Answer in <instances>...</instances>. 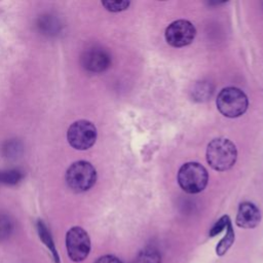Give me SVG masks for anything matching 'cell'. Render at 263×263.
Returning a JSON list of instances; mask_svg holds the SVG:
<instances>
[{
    "mask_svg": "<svg viewBox=\"0 0 263 263\" xmlns=\"http://www.w3.org/2000/svg\"><path fill=\"white\" fill-rule=\"evenodd\" d=\"M235 145L226 138L214 139L206 148L208 163L216 171L223 172L231 168L236 161Z\"/></svg>",
    "mask_w": 263,
    "mask_h": 263,
    "instance_id": "cell-1",
    "label": "cell"
},
{
    "mask_svg": "<svg viewBox=\"0 0 263 263\" xmlns=\"http://www.w3.org/2000/svg\"><path fill=\"white\" fill-rule=\"evenodd\" d=\"M65 179L68 187L74 192H85L95 185L97 171L90 162L78 160L68 167Z\"/></svg>",
    "mask_w": 263,
    "mask_h": 263,
    "instance_id": "cell-2",
    "label": "cell"
},
{
    "mask_svg": "<svg viewBox=\"0 0 263 263\" xmlns=\"http://www.w3.org/2000/svg\"><path fill=\"white\" fill-rule=\"evenodd\" d=\"M209 180L208 171L198 162H187L183 164L178 173V183L187 193H198L202 191Z\"/></svg>",
    "mask_w": 263,
    "mask_h": 263,
    "instance_id": "cell-3",
    "label": "cell"
},
{
    "mask_svg": "<svg viewBox=\"0 0 263 263\" xmlns=\"http://www.w3.org/2000/svg\"><path fill=\"white\" fill-rule=\"evenodd\" d=\"M216 104L221 114L226 117L234 118L246 112L248 108V98L239 88L230 86L220 91Z\"/></svg>",
    "mask_w": 263,
    "mask_h": 263,
    "instance_id": "cell-4",
    "label": "cell"
},
{
    "mask_svg": "<svg viewBox=\"0 0 263 263\" xmlns=\"http://www.w3.org/2000/svg\"><path fill=\"white\" fill-rule=\"evenodd\" d=\"M69 144L77 150H87L97 140V128L88 120L80 119L73 122L67 130Z\"/></svg>",
    "mask_w": 263,
    "mask_h": 263,
    "instance_id": "cell-5",
    "label": "cell"
},
{
    "mask_svg": "<svg viewBox=\"0 0 263 263\" xmlns=\"http://www.w3.org/2000/svg\"><path fill=\"white\" fill-rule=\"evenodd\" d=\"M66 248L72 261H83L90 252V238L87 232L79 226L70 228L66 234Z\"/></svg>",
    "mask_w": 263,
    "mask_h": 263,
    "instance_id": "cell-6",
    "label": "cell"
},
{
    "mask_svg": "<svg viewBox=\"0 0 263 263\" xmlns=\"http://www.w3.org/2000/svg\"><path fill=\"white\" fill-rule=\"evenodd\" d=\"M196 34L194 26L185 20L173 22L165 30L166 42L174 47H183L190 44Z\"/></svg>",
    "mask_w": 263,
    "mask_h": 263,
    "instance_id": "cell-7",
    "label": "cell"
},
{
    "mask_svg": "<svg viewBox=\"0 0 263 263\" xmlns=\"http://www.w3.org/2000/svg\"><path fill=\"white\" fill-rule=\"evenodd\" d=\"M110 55L102 48H90L83 52L81 64L89 72L100 73L105 71L110 65Z\"/></svg>",
    "mask_w": 263,
    "mask_h": 263,
    "instance_id": "cell-8",
    "label": "cell"
},
{
    "mask_svg": "<svg viewBox=\"0 0 263 263\" xmlns=\"http://www.w3.org/2000/svg\"><path fill=\"white\" fill-rule=\"evenodd\" d=\"M261 221V213L259 209L252 202L245 201L238 206L236 215V225L241 228H255Z\"/></svg>",
    "mask_w": 263,
    "mask_h": 263,
    "instance_id": "cell-9",
    "label": "cell"
},
{
    "mask_svg": "<svg viewBox=\"0 0 263 263\" xmlns=\"http://www.w3.org/2000/svg\"><path fill=\"white\" fill-rule=\"evenodd\" d=\"M37 230H38V233H39V237L40 239L44 242V245L47 247V249L50 251L51 255H52V258L54 260L55 263H60V258H59V254L55 250V246H54V242L52 240V237L46 227V225L43 223V221L39 220L37 222Z\"/></svg>",
    "mask_w": 263,
    "mask_h": 263,
    "instance_id": "cell-10",
    "label": "cell"
},
{
    "mask_svg": "<svg viewBox=\"0 0 263 263\" xmlns=\"http://www.w3.org/2000/svg\"><path fill=\"white\" fill-rule=\"evenodd\" d=\"M38 27L43 34L54 35L60 31L61 25L57 17L50 14H46V15L40 16L38 21Z\"/></svg>",
    "mask_w": 263,
    "mask_h": 263,
    "instance_id": "cell-11",
    "label": "cell"
},
{
    "mask_svg": "<svg viewBox=\"0 0 263 263\" xmlns=\"http://www.w3.org/2000/svg\"><path fill=\"white\" fill-rule=\"evenodd\" d=\"M234 230L232 228V224L231 222L227 225L226 227V233L224 235V237L219 241V243L216 247V253L218 256H223L224 254H226V252L229 250V248L232 246V243L234 242Z\"/></svg>",
    "mask_w": 263,
    "mask_h": 263,
    "instance_id": "cell-12",
    "label": "cell"
},
{
    "mask_svg": "<svg viewBox=\"0 0 263 263\" xmlns=\"http://www.w3.org/2000/svg\"><path fill=\"white\" fill-rule=\"evenodd\" d=\"M137 263H161V256L156 250L147 248L139 254Z\"/></svg>",
    "mask_w": 263,
    "mask_h": 263,
    "instance_id": "cell-13",
    "label": "cell"
},
{
    "mask_svg": "<svg viewBox=\"0 0 263 263\" xmlns=\"http://www.w3.org/2000/svg\"><path fill=\"white\" fill-rule=\"evenodd\" d=\"M23 178V175L17 170H9L0 172V183L6 185H15Z\"/></svg>",
    "mask_w": 263,
    "mask_h": 263,
    "instance_id": "cell-14",
    "label": "cell"
},
{
    "mask_svg": "<svg viewBox=\"0 0 263 263\" xmlns=\"http://www.w3.org/2000/svg\"><path fill=\"white\" fill-rule=\"evenodd\" d=\"M13 229L11 219L4 214H0V240L7 238Z\"/></svg>",
    "mask_w": 263,
    "mask_h": 263,
    "instance_id": "cell-15",
    "label": "cell"
},
{
    "mask_svg": "<svg viewBox=\"0 0 263 263\" xmlns=\"http://www.w3.org/2000/svg\"><path fill=\"white\" fill-rule=\"evenodd\" d=\"M102 5L109 11L117 12L125 10L129 6V1H102Z\"/></svg>",
    "mask_w": 263,
    "mask_h": 263,
    "instance_id": "cell-16",
    "label": "cell"
},
{
    "mask_svg": "<svg viewBox=\"0 0 263 263\" xmlns=\"http://www.w3.org/2000/svg\"><path fill=\"white\" fill-rule=\"evenodd\" d=\"M230 223V219L228 216H223L221 217L216 223L215 225L212 227V229L210 230V235L211 236H215L217 234H219L221 231H223L227 225Z\"/></svg>",
    "mask_w": 263,
    "mask_h": 263,
    "instance_id": "cell-17",
    "label": "cell"
},
{
    "mask_svg": "<svg viewBox=\"0 0 263 263\" xmlns=\"http://www.w3.org/2000/svg\"><path fill=\"white\" fill-rule=\"evenodd\" d=\"M21 145L20 143L16 141H10L7 142L6 145L4 146V151H5V155L7 157H15L16 155H18V152L21 151Z\"/></svg>",
    "mask_w": 263,
    "mask_h": 263,
    "instance_id": "cell-18",
    "label": "cell"
},
{
    "mask_svg": "<svg viewBox=\"0 0 263 263\" xmlns=\"http://www.w3.org/2000/svg\"><path fill=\"white\" fill-rule=\"evenodd\" d=\"M95 263H122V262L115 256L106 255V256L100 257Z\"/></svg>",
    "mask_w": 263,
    "mask_h": 263,
    "instance_id": "cell-19",
    "label": "cell"
}]
</instances>
